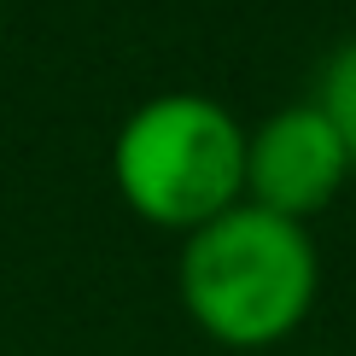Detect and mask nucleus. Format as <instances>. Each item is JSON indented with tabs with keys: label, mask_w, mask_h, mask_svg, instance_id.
Wrapping results in <instances>:
<instances>
[{
	"label": "nucleus",
	"mask_w": 356,
	"mask_h": 356,
	"mask_svg": "<svg viewBox=\"0 0 356 356\" xmlns=\"http://www.w3.org/2000/svg\"><path fill=\"white\" fill-rule=\"evenodd\" d=\"M316 245L304 222H286L257 204H234L181 240L175 292L199 333L228 350H269L304 327L316 304Z\"/></svg>",
	"instance_id": "f257e3e1"
},
{
	"label": "nucleus",
	"mask_w": 356,
	"mask_h": 356,
	"mask_svg": "<svg viewBox=\"0 0 356 356\" xmlns=\"http://www.w3.org/2000/svg\"><path fill=\"white\" fill-rule=\"evenodd\" d=\"M123 204L158 228H204L245 199V129L211 94H152L111 140Z\"/></svg>",
	"instance_id": "f03ea898"
},
{
	"label": "nucleus",
	"mask_w": 356,
	"mask_h": 356,
	"mask_svg": "<svg viewBox=\"0 0 356 356\" xmlns=\"http://www.w3.org/2000/svg\"><path fill=\"white\" fill-rule=\"evenodd\" d=\"M350 175V152L316 106H286L245 135V204L304 222L327 211Z\"/></svg>",
	"instance_id": "7ed1b4c3"
},
{
	"label": "nucleus",
	"mask_w": 356,
	"mask_h": 356,
	"mask_svg": "<svg viewBox=\"0 0 356 356\" xmlns=\"http://www.w3.org/2000/svg\"><path fill=\"white\" fill-rule=\"evenodd\" d=\"M316 111L333 123L339 146L350 152L356 164V41H345L327 65H321V82H316Z\"/></svg>",
	"instance_id": "20e7f679"
}]
</instances>
